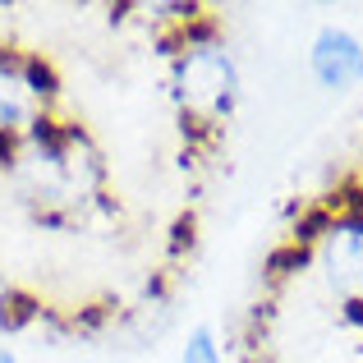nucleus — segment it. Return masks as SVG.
I'll use <instances>...</instances> for the list:
<instances>
[{"label": "nucleus", "mask_w": 363, "mask_h": 363, "mask_svg": "<svg viewBox=\"0 0 363 363\" xmlns=\"http://www.w3.org/2000/svg\"><path fill=\"white\" fill-rule=\"evenodd\" d=\"M340 318H345L350 327H359V331H363V294H350V299L340 303Z\"/></svg>", "instance_id": "9"}, {"label": "nucleus", "mask_w": 363, "mask_h": 363, "mask_svg": "<svg viewBox=\"0 0 363 363\" xmlns=\"http://www.w3.org/2000/svg\"><path fill=\"white\" fill-rule=\"evenodd\" d=\"M0 363H18L14 354H9V350H0Z\"/></svg>", "instance_id": "11"}, {"label": "nucleus", "mask_w": 363, "mask_h": 363, "mask_svg": "<svg viewBox=\"0 0 363 363\" xmlns=\"http://www.w3.org/2000/svg\"><path fill=\"white\" fill-rule=\"evenodd\" d=\"M194 235H198V221H194V212H184L175 225H170V257H179L184 248H194Z\"/></svg>", "instance_id": "7"}, {"label": "nucleus", "mask_w": 363, "mask_h": 363, "mask_svg": "<svg viewBox=\"0 0 363 363\" xmlns=\"http://www.w3.org/2000/svg\"><path fill=\"white\" fill-rule=\"evenodd\" d=\"M143 294H147V299H157V303H161V299H166V276L157 272V276H152V281H147V290H143Z\"/></svg>", "instance_id": "10"}, {"label": "nucleus", "mask_w": 363, "mask_h": 363, "mask_svg": "<svg viewBox=\"0 0 363 363\" xmlns=\"http://www.w3.org/2000/svg\"><path fill=\"white\" fill-rule=\"evenodd\" d=\"M18 83H23L33 97H42V101H51L55 92H60V74H55V65L46 60V55H37V51H28V55H23Z\"/></svg>", "instance_id": "2"}, {"label": "nucleus", "mask_w": 363, "mask_h": 363, "mask_svg": "<svg viewBox=\"0 0 363 363\" xmlns=\"http://www.w3.org/2000/svg\"><path fill=\"white\" fill-rule=\"evenodd\" d=\"M18 161V133L14 129H0V170H9Z\"/></svg>", "instance_id": "8"}, {"label": "nucleus", "mask_w": 363, "mask_h": 363, "mask_svg": "<svg viewBox=\"0 0 363 363\" xmlns=\"http://www.w3.org/2000/svg\"><path fill=\"white\" fill-rule=\"evenodd\" d=\"M331 225H336V216L327 212V207H303L299 216H294V235H290V244H299V248H313L318 240H327L331 235Z\"/></svg>", "instance_id": "3"}, {"label": "nucleus", "mask_w": 363, "mask_h": 363, "mask_svg": "<svg viewBox=\"0 0 363 363\" xmlns=\"http://www.w3.org/2000/svg\"><path fill=\"white\" fill-rule=\"evenodd\" d=\"M179 363H221L212 327H194V336H189V345H184V354H179Z\"/></svg>", "instance_id": "5"}, {"label": "nucleus", "mask_w": 363, "mask_h": 363, "mask_svg": "<svg viewBox=\"0 0 363 363\" xmlns=\"http://www.w3.org/2000/svg\"><path fill=\"white\" fill-rule=\"evenodd\" d=\"M308 262H313V248L281 244V248H272V253H267V276H272V281H285V276L303 272Z\"/></svg>", "instance_id": "4"}, {"label": "nucleus", "mask_w": 363, "mask_h": 363, "mask_svg": "<svg viewBox=\"0 0 363 363\" xmlns=\"http://www.w3.org/2000/svg\"><path fill=\"white\" fill-rule=\"evenodd\" d=\"M106 318H111V303H88V308H79V313H74V322H69V327H74V331H88V336H92V331H101V327H106Z\"/></svg>", "instance_id": "6"}, {"label": "nucleus", "mask_w": 363, "mask_h": 363, "mask_svg": "<svg viewBox=\"0 0 363 363\" xmlns=\"http://www.w3.org/2000/svg\"><path fill=\"white\" fill-rule=\"evenodd\" d=\"M308 65L322 88H350V83L363 79V42L354 33H345V28H322L313 37Z\"/></svg>", "instance_id": "1"}]
</instances>
